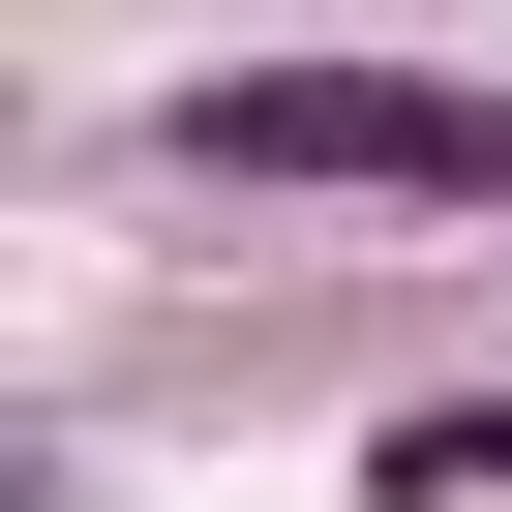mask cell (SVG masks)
Returning a JSON list of instances; mask_svg holds the SVG:
<instances>
[{"label":"cell","mask_w":512,"mask_h":512,"mask_svg":"<svg viewBox=\"0 0 512 512\" xmlns=\"http://www.w3.org/2000/svg\"><path fill=\"white\" fill-rule=\"evenodd\" d=\"M151 151L241 181V211H482V91L452 61H181Z\"/></svg>","instance_id":"cell-1"},{"label":"cell","mask_w":512,"mask_h":512,"mask_svg":"<svg viewBox=\"0 0 512 512\" xmlns=\"http://www.w3.org/2000/svg\"><path fill=\"white\" fill-rule=\"evenodd\" d=\"M362 512H512V392H392L362 422Z\"/></svg>","instance_id":"cell-2"},{"label":"cell","mask_w":512,"mask_h":512,"mask_svg":"<svg viewBox=\"0 0 512 512\" xmlns=\"http://www.w3.org/2000/svg\"><path fill=\"white\" fill-rule=\"evenodd\" d=\"M482 211H512V91H482Z\"/></svg>","instance_id":"cell-3"}]
</instances>
